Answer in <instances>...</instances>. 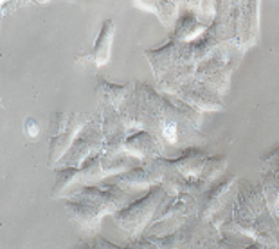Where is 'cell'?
Masks as SVG:
<instances>
[{
    "label": "cell",
    "instance_id": "6da1fadb",
    "mask_svg": "<svg viewBox=\"0 0 279 249\" xmlns=\"http://www.w3.org/2000/svg\"><path fill=\"white\" fill-rule=\"evenodd\" d=\"M163 136L166 137L167 141L172 142V143H174L177 139V126L174 122H169V124H167V126L164 127L163 129Z\"/></svg>",
    "mask_w": 279,
    "mask_h": 249
},
{
    "label": "cell",
    "instance_id": "7a4b0ae2",
    "mask_svg": "<svg viewBox=\"0 0 279 249\" xmlns=\"http://www.w3.org/2000/svg\"><path fill=\"white\" fill-rule=\"evenodd\" d=\"M25 128H26V133L29 134L30 137H35L39 133V127H37V124L34 120H29Z\"/></svg>",
    "mask_w": 279,
    "mask_h": 249
}]
</instances>
